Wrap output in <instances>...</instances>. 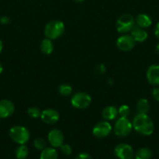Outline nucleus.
Listing matches in <instances>:
<instances>
[{"mask_svg":"<svg viewBox=\"0 0 159 159\" xmlns=\"http://www.w3.org/2000/svg\"><path fill=\"white\" fill-rule=\"evenodd\" d=\"M75 2H84L85 0H74Z\"/></svg>","mask_w":159,"mask_h":159,"instance_id":"35","label":"nucleus"},{"mask_svg":"<svg viewBox=\"0 0 159 159\" xmlns=\"http://www.w3.org/2000/svg\"><path fill=\"white\" fill-rule=\"evenodd\" d=\"M151 94H152L153 98H154L155 100L159 101V87H155V88L152 90Z\"/></svg>","mask_w":159,"mask_h":159,"instance_id":"27","label":"nucleus"},{"mask_svg":"<svg viewBox=\"0 0 159 159\" xmlns=\"http://www.w3.org/2000/svg\"><path fill=\"white\" fill-rule=\"evenodd\" d=\"M40 159H58L57 151L53 147L45 148L41 153Z\"/></svg>","mask_w":159,"mask_h":159,"instance_id":"18","label":"nucleus"},{"mask_svg":"<svg viewBox=\"0 0 159 159\" xmlns=\"http://www.w3.org/2000/svg\"><path fill=\"white\" fill-rule=\"evenodd\" d=\"M150 109V103L148 100L144 98H141L137 103V110L138 113H147Z\"/></svg>","mask_w":159,"mask_h":159,"instance_id":"19","label":"nucleus"},{"mask_svg":"<svg viewBox=\"0 0 159 159\" xmlns=\"http://www.w3.org/2000/svg\"><path fill=\"white\" fill-rule=\"evenodd\" d=\"M136 41L133 37L129 34H125L118 37L116 40V46L120 51H129L134 48Z\"/></svg>","mask_w":159,"mask_h":159,"instance_id":"9","label":"nucleus"},{"mask_svg":"<svg viewBox=\"0 0 159 159\" xmlns=\"http://www.w3.org/2000/svg\"><path fill=\"white\" fill-rule=\"evenodd\" d=\"M147 79L152 85H159V65H151L147 71Z\"/></svg>","mask_w":159,"mask_h":159,"instance_id":"13","label":"nucleus"},{"mask_svg":"<svg viewBox=\"0 0 159 159\" xmlns=\"http://www.w3.org/2000/svg\"><path fill=\"white\" fill-rule=\"evenodd\" d=\"M154 34H155L156 37L159 40V22L156 24L155 28H154Z\"/></svg>","mask_w":159,"mask_h":159,"instance_id":"31","label":"nucleus"},{"mask_svg":"<svg viewBox=\"0 0 159 159\" xmlns=\"http://www.w3.org/2000/svg\"><path fill=\"white\" fill-rule=\"evenodd\" d=\"M9 22H10V19L8 16H2L0 18V23L3 25H7L9 24Z\"/></svg>","mask_w":159,"mask_h":159,"instance_id":"30","label":"nucleus"},{"mask_svg":"<svg viewBox=\"0 0 159 159\" xmlns=\"http://www.w3.org/2000/svg\"><path fill=\"white\" fill-rule=\"evenodd\" d=\"M40 49L43 54H50L52 53L54 50V45H53L51 40L48 38L44 39L40 44Z\"/></svg>","mask_w":159,"mask_h":159,"instance_id":"17","label":"nucleus"},{"mask_svg":"<svg viewBox=\"0 0 159 159\" xmlns=\"http://www.w3.org/2000/svg\"><path fill=\"white\" fill-rule=\"evenodd\" d=\"M15 110L12 102L8 99L0 100V118H7L10 116Z\"/></svg>","mask_w":159,"mask_h":159,"instance_id":"12","label":"nucleus"},{"mask_svg":"<svg viewBox=\"0 0 159 159\" xmlns=\"http://www.w3.org/2000/svg\"><path fill=\"white\" fill-rule=\"evenodd\" d=\"M130 35L133 37L136 42H140V43L145 41L148 37L147 32L137 25H135L132 27V29L130 31Z\"/></svg>","mask_w":159,"mask_h":159,"instance_id":"14","label":"nucleus"},{"mask_svg":"<svg viewBox=\"0 0 159 159\" xmlns=\"http://www.w3.org/2000/svg\"><path fill=\"white\" fill-rule=\"evenodd\" d=\"M118 113L119 117H128L130 113V109L127 105H122L118 109Z\"/></svg>","mask_w":159,"mask_h":159,"instance_id":"23","label":"nucleus"},{"mask_svg":"<svg viewBox=\"0 0 159 159\" xmlns=\"http://www.w3.org/2000/svg\"><path fill=\"white\" fill-rule=\"evenodd\" d=\"M65 25L59 20H52L46 24L45 27V35L50 40H56L63 34Z\"/></svg>","mask_w":159,"mask_h":159,"instance_id":"2","label":"nucleus"},{"mask_svg":"<svg viewBox=\"0 0 159 159\" xmlns=\"http://www.w3.org/2000/svg\"><path fill=\"white\" fill-rule=\"evenodd\" d=\"M135 21L137 26L143 29L149 27L152 24V20H151V17L147 14H139L136 18Z\"/></svg>","mask_w":159,"mask_h":159,"instance_id":"16","label":"nucleus"},{"mask_svg":"<svg viewBox=\"0 0 159 159\" xmlns=\"http://www.w3.org/2000/svg\"><path fill=\"white\" fill-rule=\"evenodd\" d=\"M151 151L147 148L139 149L135 155V159H150L151 158Z\"/></svg>","mask_w":159,"mask_h":159,"instance_id":"20","label":"nucleus"},{"mask_svg":"<svg viewBox=\"0 0 159 159\" xmlns=\"http://www.w3.org/2000/svg\"><path fill=\"white\" fill-rule=\"evenodd\" d=\"M132 124L127 117H119L116 120L114 125V132L118 137H126L131 133Z\"/></svg>","mask_w":159,"mask_h":159,"instance_id":"4","label":"nucleus"},{"mask_svg":"<svg viewBox=\"0 0 159 159\" xmlns=\"http://www.w3.org/2000/svg\"><path fill=\"white\" fill-rule=\"evenodd\" d=\"M34 146L37 150L42 151L46 147V142L43 138H37L34 141Z\"/></svg>","mask_w":159,"mask_h":159,"instance_id":"25","label":"nucleus"},{"mask_svg":"<svg viewBox=\"0 0 159 159\" xmlns=\"http://www.w3.org/2000/svg\"><path fill=\"white\" fill-rule=\"evenodd\" d=\"M27 114L29 115L31 117L34 118V119H37V118L40 117L41 114V112L40 111L38 108L37 107H30L27 110Z\"/></svg>","mask_w":159,"mask_h":159,"instance_id":"24","label":"nucleus"},{"mask_svg":"<svg viewBox=\"0 0 159 159\" xmlns=\"http://www.w3.org/2000/svg\"><path fill=\"white\" fill-rule=\"evenodd\" d=\"M155 51H156V53H157V54L159 55V43L157 45V46H156V48H155Z\"/></svg>","mask_w":159,"mask_h":159,"instance_id":"32","label":"nucleus"},{"mask_svg":"<svg viewBox=\"0 0 159 159\" xmlns=\"http://www.w3.org/2000/svg\"><path fill=\"white\" fill-rule=\"evenodd\" d=\"M2 48H3L2 42V40H0V53H1L2 51Z\"/></svg>","mask_w":159,"mask_h":159,"instance_id":"33","label":"nucleus"},{"mask_svg":"<svg viewBox=\"0 0 159 159\" xmlns=\"http://www.w3.org/2000/svg\"><path fill=\"white\" fill-rule=\"evenodd\" d=\"M132 128L143 136H149L154 132V123L147 113H138L132 120Z\"/></svg>","mask_w":159,"mask_h":159,"instance_id":"1","label":"nucleus"},{"mask_svg":"<svg viewBox=\"0 0 159 159\" xmlns=\"http://www.w3.org/2000/svg\"><path fill=\"white\" fill-rule=\"evenodd\" d=\"M60 150L64 155H71L72 153V148L71 146L69 145V144H62V145L60 146Z\"/></svg>","mask_w":159,"mask_h":159,"instance_id":"26","label":"nucleus"},{"mask_svg":"<svg viewBox=\"0 0 159 159\" xmlns=\"http://www.w3.org/2000/svg\"><path fill=\"white\" fill-rule=\"evenodd\" d=\"M91 103V97L84 92H77L74 93L71 98V104L74 108L84 110L88 107Z\"/></svg>","mask_w":159,"mask_h":159,"instance_id":"6","label":"nucleus"},{"mask_svg":"<svg viewBox=\"0 0 159 159\" xmlns=\"http://www.w3.org/2000/svg\"><path fill=\"white\" fill-rule=\"evenodd\" d=\"M0 119H1V118H0Z\"/></svg>","mask_w":159,"mask_h":159,"instance_id":"36","label":"nucleus"},{"mask_svg":"<svg viewBox=\"0 0 159 159\" xmlns=\"http://www.w3.org/2000/svg\"><path fill=\"white\" fill-rule=\"evenodd\" d=\"M11 139L19 144H25L30 139V132L23 126H15L9 130Z\"/></svg>","mask_w":159,"mask_h":159,"instance_id":"3","label":"nucleus"},{"mask_svg":"<svg viewBox=\"0 0 159 159\" xmlns=\"http://www.w3.org/2000/svg\"><path fill=\"white\" fill-rule=\"evenodd\" d=\"M112 130V127L108 121H101L98 123L93 128V134L96 138H103L108 136Z\"/></svg>","mask_w":159,"mask_h":159,"instance_id":"8","label":"nucleus"},{"mask_svg":"<svg viewBox=\"0 0 159 159\" xmlns=\"http://www.w3.org/2000/svg\"><path fill=\"white\" fill-rule=\"evenodd\" d=\"M59 93L62 96H68L73 93V88L71 85H68V84H62L59 87Z\"/></svg>","mask_w":159,"mask_h":159,"instance_id":"22","label":"nucleus"},{"mask_svg":"<svg viewBox=\"0 0 159 159\" xmlns=\"http://www.w3.org/2000/svg\"><path fill=\"white\" fill-rule=\"evenodd\" d=\"M3 71V67H2V65L1 63H0V74H1L2 72Z\"/></svg>","mask_w":159,"mask_h":159,"instance_id":"34","label":"nucleus"},{"mask_svg":"<svg viewBox=\"0 0 159 159\" xmlns=\"http://www.w3.org/2000/svg\"><path fill=\"white\" fill-rule=\"evenodd\" d=\"M75 159H92L90 155L87 153H81L79 155L76 156V158Z\"/></svg>","mask_w":159,"mask_h":159,"instance_id":"28","label":"nucleus"},{"mask_svg":"<svg viewBox=\"0 0 159 159\" xmlns=\"http://www.w3.org/2000/svg\"><path fill=\"white\" fill-rule=\"evenodd\" d=\"M29 155L28 148L24 144H20L16 150V157L18 159H25Z\"/></svg>","mask_w":159,"mask_h":159,"instance_id":"21","label":"nucleus"},{"mask_svg":"<svg viewBox=\"0 0 159 159\" xmlns=\"http://www.w3.org/2000/svg\"><path fill=\"white\" fill-rule=\"evenodd\" d=\"M101 115L105 120H113L118 115V109L114 106H108L103 110Z\"/></svg>","mask_w":159,"mask_h":159,"instance_id":"15","label":"nucleus"},{"mask_svg":"<svg viewBox=\"0 0 159 159\" xmlns=\"http://www.w3.org/2000/svg\"><path fill=\"white\" fill-rule=\"evenodd\" d=\"M48 139L51 147L60 148L64 141L63 134L59 129H52L48 133Z\"/></svg>","mask_w":159,"mask_h":159,"instance_id":"10","label":"nucleus"},{"mask_svg":"<svg viewBox=\"0 0 159 159\" xmlns=\"http://www.w3.org/2000/svg\"><path fill=\"white\" fill-rule=\"evenodd\" d=\"M96 69H97V72L100 75H101V74H103V73L105 72V66H104V65H98V66H97Z\"/></svg>","mask_w":159,"mask_h":159,"instance_id":"29","label":"nucleus"},{"mask_svg":"<svg viewBox=\"0 0 159 159\" xmlns=\"http://www.w3.org/2000/svg\"><path fill=\"white\" fill-rule=\"evenodd\" d=\"M135 19L130 14H123L118 17L116 21V29L120 34H126L130 32L135 26Z\"/></svg>","mask_w":159,"mask_h":159,"instance_id":"5","label":"nucleus"},{"mask_svg":"<svg viewBox=\"0 0 159 159\" xmlns=\"http://www.w3.org/2000/svg\"><path fill=\"white\" fill-rule=\"evenodd\" d=\"M41 119L47 124H54L59 120V113L54 109H46L41 112Z\"/></svg>","mask_w":159,"mask_h":159,"instance_id":"11","label":"nucleus"},{"mask_svg":"<svg viewBox=\"0 0 159 159\" xmlns=\"http://www.w3.org/2000/svg\"><path fill=\"white\" fill-rule=\"evenodd\" d=\"M115 156L119 159H132L134 157V151L132 146L128 144H119L114 149Z\"/></svg>","mask_w":159,"mask_h":159,"instance_id":"7","label":"nucleus"}]
</instances>
